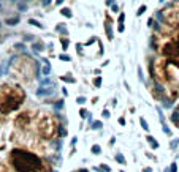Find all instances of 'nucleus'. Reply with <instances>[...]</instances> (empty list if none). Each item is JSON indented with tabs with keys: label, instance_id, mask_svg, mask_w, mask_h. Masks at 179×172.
Listing matches in <instances>:
<instances>
[{
	"label": "nucleus",
	"instance_id": "22",
	"mask_svg": "<svg viewBox=\"0 0 179 172\" xmlns=\"http://www.w3.org/2000/svg\"><path fill=\"white\" fill-rule=\"evenodd\" d=\"M139 122H141V126L144 128V130H147V125H146V120L143 119V117H141V119H139Z\"/></svg>",
	"mask_w": 179,
	"mask_h": 172
},
{
	"label": "nucleus",
	"instance_id": "16",
	"mask_svg": "<svg viewBox=\"0 0 179 172\" xmlns=\"http://www.w3.org/2000/svg\"><path fill=\"white\" fill-rule=\"evenodd\" d=\"M29 24H32V25H37V27H40V29H43V25H41L38 21H35V19H29Z\"/></svg>",
	"mask_w": 179,
	"mask_h": 172
},
{
	"label": "nucleus",
	"instance_id": "24",
	"mask_svg": "<svg viewBox=\"0 0 179 172\" xmlns=\"http://www.w3.org/2000/svg\"><path fill=\"white\" fill-rule=\"evenodd\" d=\"M86 112H87V111H86V109H79V115L83 117V119L86 117Z\"/></svg>",
	"mask_w": 179,
	"mask_h": 172
},
{
	"label": "nucleus",
	"instance_id": "30",
	"mask_svg": "<svg viewBox=\"0 0 179 172\" xmlns=\"http://www.w3.org/2000/svg\"><path fill=\"white\" fill-rule=\"evenodd\" d=\"M143 172H151V167H144V169H143Z\"/></svg>",
	"mask_w": 179,
	"mask_h": 172
},
{
	"label": "nucleus",
	"instance_id": "31",
	"mask_svg": "<svg viewBox=\"0 0 179 172\" xmlns=\"http://www.w3.org/2000/svg\"><path fill=\"white\" fill-rule=\"evenodd\" d=\"M62 2H64V0H56V3H57V5H60Z\"/></svg>",
	"mask_w": 179,
	"mask_h": 172
},
{
	"label": "nucleus",
	"instance_id": "2",
	"mask_svg": "<svg viewBox=\"0 0 179 172\" xmlns=\"http://www.w3.org/2000/svg\"><path fill=\"white\" fill-rule=\"evenodd\" d=\"M25 101V92L18 84L0 85V115H10L16 112Z\"/></svg>",
	"mask_w": 179,
	"mask_h": 172
},
{
	"label": "nucleus",
	"instance_id": "28",
	"mask_svg": "<svg viewBox=\"0 0 179 172\" xmlns=\"http://www.w3.org/2000/svg\"><path fill=\"white\" fill-rule=\"evenodd\" d=\"M84 101H86V100L83 98V96H79V98H78V103H79V104H83V103H84Z\"/></svg>",
	"mask_w": 179,
	"mask_h": 172
},
{
	"label": "nucleus",
	"instance_id": "14",
	"mask_svg": "<svg viewBox=\"0 0 179 172\" xmlns=\"http://www.w3.org/2000/svg\"><path fill=\"white\" fill-rule=\"evenodd\" d=\"M18 21H19L18 18H11V19H6V24H8V25H16Z\"/></svg>",
	"mask_w": 179,
	"mask_h": 172
},
{
	"label": "nucleus",
	"instance_id": "20",
	"mask_svg": "<svg viewBox=\"0 0 179 172\" xmlns=\"http://www.w3.org/2000/svg\"><path fill=\"white\" fill-rule=\"evenodd\" d=\"M62 81H67V82H75V77H68V76H62Z\"/></svg>",
	"mask_w": 179,
	"mask_h": 172
},
{
	"label": "nucleus",
	"instance_id": "19",
	"mask_svg": "<svg viewBox=\"0 0 179 172\" xmlns=\"http://www.w3.org/2000/svg\"><path fill=\"white\" fill-rule=\"evenodd\" d=\"M144 11H146V6H144V5H141V6H139V10L137 11V14H138V16H141V14L144 13Z\"/></svg>",
	"mask_w": 179,
	"mask_h": 172
},
{
	"label": "nucleus",
	"instance_id": "27",
	"mask_svg": "<svg viewBox=\"0 0 179 172\" xmlns=\"http://www.w3.org/2000/svg\"><path fill=\"white\" fill-rule=\"evenodd\" d=\"M171 172H176V163L171 164Z\"/></svg>",
	"mask_w": 179,
	"mask_h": 172
},
{
	"label": "nucleus",
	"instance_id": "15",
	"mask_svg": "<svg viewBox=\"0 0 179 172\" xmlns=\"http://www.w3.org/2000/svg\"><path fill=\"white\" fill-rule=\"evenodd\" d=\"M116 161H119V164H125V158H124L120 153H117L116 155Z\"/></svg>",
	"mask_w": 179,
	"mask_h": 172
},
{
	"label": "nucleus",
	"instance_id": "6",
	"mask_svg": "<svg viewBox=\"0 0 179 172\" xmlns=\"http://www.w3.org/2000/svg\"><path fill=\"white\" fill-rule=\"evenodd\" d=\"M162 19L166 25L179 29V2H174L166 6L162 11Z\"/></svg>",
	"mask_w": 179,
	"mask_h": 172
},
{
	"label": "nucleus",
	"instance_id": "17",
	"mask_svg": "<svg viewBox=\"0 0 179 172\" xmlns=\"http://www.w3.org/2000/svg\"><path fill=\"white\" fill-rule=\"evenodd\" d=\"M62 46H64V51H67V48H68V40L67 38H62Z\"/></svg>",
	"mask_w": 179,
	"mask_h": 172
},
{
	"label": "nucleus",
	"instance_id": "9",
	"mask_svg": "<svg viewBox=\"0 0 179 172\" xmlns=\"http://www.w3.org/2000/svg\"><path fill=\"white\" fill-rule=\"evenodd\" d=\"M146 140H147V142L151 144V147H152V150H157V148H158V142H157V140L154 139V136L147 134V136H146Z\"/></svg>",
	"mask_w": 179,
	"mask_h": 172
},
{
	"label": "nucleus",
	"instance_id": "25",
	"mask_svg": "<svg viewBox=\"0 0 179 172\" xmlns=\"http://www.w3.org/2000/svg\"><path fill=\"white\" fill-rule=\"evenodd\" d=\"M119 125H122V126L125 125V119L124 117H119Z\"/></svg>",
	"mask_w": 179,
	"mask_h": 172
},
{
	"label": "nucleus",
	"instance_id": "12",
	"mask_svg": "<svg viewBox=\"0 0 179 172\" xmlns=\"http://www.w3.org/2000/svg\"><path fill=\"white\" fill-rule=\"evenodd\" d=\"M60 13L64 14L65 18H71V11H70V8H62V10H60Z\"/></svg>",
	"mask_w": 179,
	"mask_h": 172
},
{
	"label": "nucleus",
	"instance_id": "18",
	"mask_svg": "<svg viewBox=\"0 0 179 172\" xmlns=\"http://www.w3.org/2000/svg\"><path fill=\"white\" fill-rule=\"evenodd\" d=\"M168 63L170 65H174V66H178V68H179V58H173V60H170Z\"/></svg>",
	"mask_w": 179,
	"mask_h": 172
},
{
	"label": "nucleus",
	"instance_id": "32",
	"mask_svg": "<svg viewBox=\"0 0 179 172\" xmlns=\"http://www.w3.org/2000/svg\"><path fill=\"white\" fill-rule=\"evenodd\" d=\"M76 172H87V171H76Z\"/></svg>",
	"mask_w": 179,
	"mask_h": 172
},
{
	"label": "nucleus",
	"instance_id": "29",
	"mask_svg": "<svg viewBox=\"0 0 179 172\" xmlns=\"http://www.w3.org/2000/svg\"><path fill=\"white\" fill-rule=\"evenodd\" d=\"M108 115H110V111H108V109H105V111H103V117H108Z\"/></svg>",
	"mask_w": 179,
	"mask_h": 172
},
{
	"label": "nucleus",
	"instance_id": "23",
	"mask_svg": "<svg viewBox=\"0 0 179 172\" xmlns=\"http://www.w3.org/2000/svg\"><path fill=\"white\" fill-rule=\"evenodd\" d=\"M37 48V51H43V44H40V43H37V44H33V49Z\"/></svg>",
	"mask_w": 179,
	"mask_h": 172
},
{
	"label": "nucleus",
	"instance_id": "1",
	"mask_svg": "<svg viewBox=\"0 0 179 172\" xmlns=\"http://www.w3.org/2000/svg\"><path fill=\"white\" fill-rule=\"evenodd\" d=\"M8 166L14 172H51V166L45 158L24 147H14L8 153Z\"/></svg>",
	"mask_w": 179,
	"mask_h": 172
},
{
	"label": "nucleus",
	"instance_id": "26",
	"mask_svg": "<svg viewBox=\"0 0 179 172\" xmlns=\"http://www.w3.org/2000/svg\"><path fill=\"white\" fill-rule=\"evenodd\" d=\"M100 167H102V169H103L105 172H110V171H111L110 167H108V166H105V164H102V166H100Z\"/></svg>",
	"mask_w": 179,
	"mask_h": 172
},
{
	"label": "nucleus",
	"instance_id": "7",
	"mask_svg": "<svg viewBox=\"0 0 179 172\" xmlns=\"http://www.w3.org/2000/svg\"><path fill=\"white\" fill-rule=\"evenodd\" d=\"M162 55L163 57H168V58H179V33L173 40H170L168 43L162 46L160 49Z\"/></svg>",
	"mask_w": 179,
	"mask_h": 172
},
{
	"label": "nucleus",
	"instance_id": "11",
	"mask_svg": "<svg viewBox=\"0 0 179 172\" xmlns=\"http://www.w3.org/2000/svg\"><path fill=\"white\" fill-rule=\"evenodd\" d=\"M91 150H92V153H94V155H100V153H102V147L97 145V144H95V145H92Z\"/></svg>",
	"mask_w": 179,
	"mask_h": 172
},
{
	"label": "nucleus",
	"instance_id": "21",
	"mask_svg": "<svg viewBox=\"0 0 179 172\" xmlns=\"http://www.w3.org/2000/svg\"><path fill=\"white\" fill-rule=\"evenodd\" d=\"M100 84H102V79H100V77H95V79H94V85H95V87H100Z\"/></svg>",
	"mask_w": 179,
	"mask_h": 172
},
{
	"label": "nucleus",
	"instance_id": "10",
	"mask_svg": "<svg viewBox=\"0 0 179 172\" xmlns=\"http://www.w3.org/2000/svg\"><path fill=\"white\" fill-rule=\"evenodd\" d=\"M105 29H106V37H108V40H112V32H111V29H110V18L106 19V22H105Z\"/></svg>",
	"mask_w": 179,
	"mask_h": 172
},
{
	"label": "nucleus",
	"instance_id": "8",
	"mask_svg": "<svg viewBox=\"0 0 179 172\" xmlns=\"http://www.w3.org/2000/svg\"><path fill=\"white\" fill-rule=\"evenodd\" d=\"M171 122L176 125V126H179V104L176 106V109L173 111V114H171Z\"/></svg>",
	"mask_w": 179,
	"mask_h": 172
},
{
	"label": "nucleus",
	"instance_id": "5",
	"mask_svg": "<svg viewBox=\"0 0 179 172\" xmlns=\"http://www.w3.org/2000/svg\"><path fill=\"white\" fill-rule=\"evenodd\" d=\"M37 117H38V114L35 111H30V109H27V111H21L16 117H14V120H13L14 130L19 131V133L32 131Z\"/></svg>",
	"mask_w": 179,
	"mask_h": 172
},
{
	"label": "nucleus",
	"instance_id": "13",
	"mask_svg": "<svg viewBox=\"0 0 179 172\" xmlns=\"http://www.w3.org/2000/svg\"><path fill=\"white\" fill-rule=\"evenodd\" d=\"M0 172H10V166L5 163H0Z\"/></svg>",
	"mask_w": 179,
	"mask_h": 172
},
{
	"label": "nucleus",
	"instance_id": "3",
	"mask_svg": "<svg viewBox=\"0 0 179 172\" xmlns=\"http://www.w3.org/2000/svg\"><path fill=\"white\" fill-rule=\"evenodd\" d=\"M38 71V65L37 60H33L29 55H18L16 58H13L10 65V73L14 79H18L19 82H32L37 76Z\"/></svg>",
	"mask_w": 179,
	"mask_h": 172
},
{
	"label": "nucleus",
	"instance_id": "4",
	"mask_svg": "<svg viewBox=\"0 0 179 172\" xmlns=\"http://www.w3.org/2000/svg\"><path fill=\"white\" fill-rule=\"evenodd\" d=\"M33 128H35V134L41 140H52L59 134V122H57L56 115L49 114V112L38 115Z\"/></svg>",
	"mask_w": 179,
	"mask_h": 172
}]
</instances>
